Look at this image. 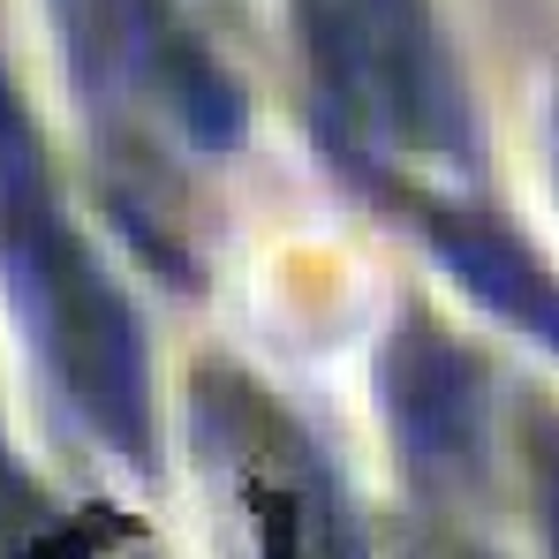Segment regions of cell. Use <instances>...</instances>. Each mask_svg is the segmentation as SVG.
Wrapping results in <instances>:
<instances>
[{"instance_id":"cell-1","label":"cell","mask_w":559,"mask_h":559,"mask_svg":"<svg viewBox=\"0 0 559 559\" xmlns=\"http://www.w3.org/2000/svg\"><path fill=\"white\" fill-rule=\"evenodd\" d=\"M61 31L92 98L98 84L129 98V129H144V152L175 144L197 159H219L242 136V92L175 15V0H61Z\"/></svg>"},{"instance_id":"cell-2","label":"cell","mask_w":559,"mask_h":559,"mask_svg":"<svg viewBox=\"0 0 559 559\" xmlns=\"http://www.w3.org/2000/svg\"><path fill=\"white\" fill-rule=\"evenodd\" d=\"M385 219L416 227V242L462 280L491 318H507L514 333L545 341L559 356V280L476 189H401V197H385Z\"/></svg>"},{"instance_id":"cell-3","label":"cell","mask_w":559,"mask_h":559,"mask_svg":"<svg viewBox=\"0 0 559 559\" xmlns=\"http://www.w3.org/2000/svg\"><path fill=\"white\" fill-rule=\"evenodd\" d=\"M385 408H393V439L408 454L416 484H476L484 468V393H476V364L462 348L408 318V333L385 356Z\"/></svg>"},{"instance_id":"cell-4","label":"cell","mask_w":559,"mask_h":559,"mask_svg":"<svg viewBox=\"0 0 559 559\" xmlns=\"http://www.w3.org/2000/svg\"><path fill=\"white\" fill-rule=\"evenodd\" d=\"M530 499H537V530L559 559V416H537V439H530Z\"/></svg>"},{"instance_id":"cell-5","label":"cell","mask_w":559,"mask_h":559,"mask_svg":"<svg viewBox=\"0 0 559 559\" xmlns=\"http://www.w3.org/2000/svg\"><path fill=\"white\" fill-rule=\"evenodd\" d=\"M545 144H552V182H559V92H552V121H545Z\"/></svg>"}]
</instances>
